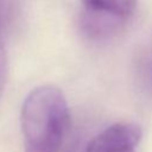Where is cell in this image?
<instances>
[{
  "mask_svg": "<svg viewBox=\"0 0 152 152\" xmlns=\"http://www.w3.org/2000/svg\"><path fill=\"white\" fill-rule=\"evenodd\" d=\"M24 152H59L69 126V108L63 93L40 86L25 97L20 113Z\"/></svg>",
  "mask_w": 152,
  "mask_h": 152,
  "instance_id": "1",
  "label": "cell"
},
{
  "mask_svg": "<svg viewBox=\"0 0 152 152\" xmlns=\"http://www.w3.org/2000/svg\"><path fill=\"white\" fill-rule=\"evenodd\" d=\"M135 8L137 0H81L80 31L90 40H108L125 28Z\"/></svg>",
  "mask_w": 152,
  "mask_h": 152,
  "instance_id": "2",
  "label": "cell"
},
{
  "mask_svg": "<svg viewBox=\"0 0 152 152\" xmlns=\"http://www.w3.org/2000/svg\"><path fill=\"white\" fill-rule=\"evenodd\" d=\"M142 131L134 122H115L86 146L83 152H137Z\"/></svg>",
  "mask_w": 152,
  "mask_h": 152,
  "instance_id": "3",
  "label": "cell"
},
{
  "mask_svg": "<svg viewBox=\"0 0 152 152\" xmlns=\"http://www.w3.org/2000/svg\"><path fill=\"white\" fill-rule=\"evenodd\" d=\"M18 17L17 0H0V36L12 27Z\"/></svg>",
  "mask_w": 152,
  "mask_h": 152,
  "instance_id": "4",
  "label": "cell"
},
{
  "mask_svg": "<svg viewBox=\"0 0 152 152\" xmlns=\"http://www.w3.org/2000/svg\"><path fill=\"white\" fill-rule=\"evenodd\" d=\"M6 76H7V56H6L5 46L0 36V97L5 88Z\"/></svg>",
  "mask_w": 152,
  "mask_h": 152,
  "instance_id": "5",
  "label": "cell"
},
{
  "mask_svg": "<svg viewBox=\"0 0 152 152\" xmlns=\"http://www.w3.org/2000/svg\"><path fill=\"white\" fill-rule=\"evenodd\" d=\"M151 69H152V49H151Z\"/></svg>",
  "mask_w": 152,
  "mask_h": 152,
  "instance_id": "6",
  "label": "cell"
}]
</instances>
